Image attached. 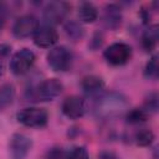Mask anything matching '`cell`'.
Listing matches in <instances>:
<instances>
[{"mask_svg": "<svg viewBox=\"0 0 159 159\" xmlns=\"http://www.w3.org/2000/svg\"><path fill=\"white\" fill-rule=\"evenodd\" d=\"M128 111L127 98L117 92L99 94L96 98L93 112L97 118L101 119H112Z\"/></svg>", "mask_w": 159, "mask_h": 159, "instance_id": "obj_1", "label": "cell"}, {"mask_svg": "<svg viewBox=\"0 0 159 159\" xmlns=\"http://www.w3.org/2000/svg\"><path fill=\"white\" fill-rule=\"evenodd\" d=\"M16 119L20 124L27 128H43L48 122V113L45 108L27 107L17 112Z\"/></svg>", "mask_w": 159, "mask_h": 159, "instance_id": "obj_2", "label": "cell"}, {"mask_svg": "<svg viewBox=\"0 0 159 159\" xmlns=\"http://www.w3.org/2000/svg\"><path fill=\"white\" fill-rule=\"evenodd\" d=\"M47 65L56 72H65L71 68L73 56L66 46H53L47 53Z\"/></svg>", "mask_w": 159, "mask_h": 159, "instance_id": "obj_3", "label": "cell"}, {"mask_svg": "<svg viewBox=\"0 0 159 159\" xmlns=\"http://www.w3.org/2000/svg\"><path fill=\"white\" fill-rule=\"evenodd\" d=\"M71 5L66 1H50L45 5L42 10V17L45 21V25H57L62 22L68 12H70Z\"/></svg>", "mask_w": 159, "mask_h": 159, "instance_id": "obj_4", "label": "cell"}, {"mask_svg": "<svg viewBox=\"0 0 159 159\" xmlns=\"http://www.w3.org/2000/svg\"><path fill=\"white\" fill-rule=\"evenodd\" d=\"M104 60L112 66L125 65L132 57V47L125 42H114L103 52Z\"/></svg>", "mask_w": 159, "mask_h": 159, "instance_id": "obj_5", "label": "cell"}, {"mask_svg": "<svg viewBox=\"0 0 159 159\" xmlns=\"http://www.w3.org/2000/svg\"><path fill=\"white\" fill-rule=\"evenodd\" d=\"M36 61L35 53L29 48H21L14 53L10 60V71L16 76L27 73Z\"/></svg>", "mask_w": 159, "mask_h": 159, "instance_id": "obj_6", "label": "cell"}, {"mask_svg": "<svg viewBox=\"0 0 159 159\" xmlns=\"http://www.w3.org/2000/svg\"><path fill=\"white\" fill-rule=\"evenodd\" d=\"M63 91V84L57 78H47L40 82L34 89V97L37 101L48 102L57 98Z\"/></svg>", "mask_w": 159, "mask_h": 159, "instance_id": "obj_7", "label": "cell"}, {"mask_svg": "<svg viewBox=\"0 0 159 159\" xmlns=\"http://www.w3.org/2000/svg\"><path fill=\"white\" fill-rule=\"evenodd\" d=\"M32 147V140L26 134L14 133L9 140L10 159H26Z\"/></svg>", "mask_w": 159, "mask_h": 159, "instance_id": "obj_8", "label": "cell"}, {"mask_svg": "<svg viewBox=\"0 0 159 159\" xmlns=\"http://www.w3.org/2000/svg\"><path fill=\"white\" fill-rule=\"evenodd\" d=\"M39 20L32 14H25L16 19L12 26V34L17 39H26L34 36L39 29Z\"/></svg>", "mask_w": 159, "mask_h": 159, "instance_id": "obj_9", "label": "cell"}, {"mask_svg": "<svg viewBox=\"0 0 159 159\" xmlns=\"http://www.w3.org/2000/svg\"><path fill=\"white\" fill-rule=\"evenodd\" d=\"M62 113L70 119H80L86 113V102L80 96H68L63 99L61 106Z\"/></svg>", "mask_w": 159, "mask_h": 159, "instance_id": "obj_10", "label": "cell"}, {"mask_svg": "<svg viewBox=\"0 0 159 159\" xmlns=\"http://www.w3.org/2000/svg\"><path fill=\"white\" fill-rule=\"evenodd\" d=\"M58 40V34L53 26L42 25L39 26L34 34V42L37 47L41 48H52Z\"/></svg>", "mask_w": 159, "mask_h": 159, "instance_id": "obj_11", "label": "cell"}, {"mask_svg": "<svg viewBox=\"0 0 159 159\" xmlns=\"http://www.w3.org/2000/svg\"><path fill=\"white\" fill-rule=\"evenodd\" d=\"M103 25L109 30H116L122 24V10L117 4H107L103 9Z\"/></svg>", "mask_w": 159, "mask_h": 159, "instance_id": "obj_12", "label": "cell"}, {"mask_svg": "<svg viewBox=\"0 0 159 159\" xmlns=\"http://www.w3.org/2000/svg\"><path fill=\"white\" fill-rule=\"evenodd\" d=\"M81 87L86 94L92 96V97H98L104 88V81L99 76L87 75L82 78Z\"/></svg>", "mask_w": 159, "mask_h": 159, "instance_id": "obj_13", "label": "cell"}, {"mask_svg": "<svg viewBox=\"0 0 159 159\" xmlns=\"http://www.w3.org/2000/svg\"><path fill=\"white\" fill-rule=\"evenodd\" d=\"M78 19L81 22L84 24H92L97 20L98 17V9L93 2L89 1H83L78 5V11H77Z\"/></svg>", "mask_w": 159, "mask_h": 159, "instance_id": "obj_14", "label": "cell"}, {"mask_svg": "<svg viewBox=\"0 0 159 159\" xmlns=\"http://www.w3.org/2000/svg\"><path fill=\"white\" fill-rule=\"evenodd\" d=\"M63 30L66 36L72 41H80L84 36V29L81 22L76 20H67L63 24Z\"/></svg>", "mask_w": 159, "mask_h": 159, "instance_id": "obj_15", "label": "cell"}, {"mask_svg": "<svg viewBox=\"0 0 159 159\" xmlns=\"http://www.w3.org/2000/svg\"><path fill=\"white\" fill-rule=\"evenodd\" d=\"M15 87L12 83H4L0 86V111L9 107L15 99Z\"/></svg>", "mask_w": 159, "mask_h": 159, "instance_id": "obj_16", "label": "cell"}, {"mask_svg": "<svg viewBox=\"0 0 159 159\" xmlns=\"http://www.w3.org/2000/svg\"><path fill=\"white\" fill-rule=\"evenodd\" d=\"M158 41V26H150L148 30L144 31L142 36V46L145 51H152Z\"/></svg>", "mask_w": 159, "mask_h": 159, "instance_id": "obj_17", "label": "cell"}, {"mask_svg": "<svg viewBox=\"0 0 159 159\" xmlns=\"http://www.w3.org/2000/svg\"><path fill=\"white\" fill-rule=\"evenodd\" d=\"M148 113L143 108H134V109H128L127 112V122L130 124H139L143 123L148 118Z\"/></svg>", "mask_w": 159, "mask_h": 159, "instance_id": "obj_18", "label": "cell"}, {"mask_svg": "<svg viewBox=\"0 0 159 159\" xmlns=\"http://www.w3.org/2000/svg\"><path fill=\"white\" fill-rule=\"evenodd\" d=\"M153 140H154V134L149 129H142L137 132L134 135V142L139 147H148L153 143Z\"/></svg>", "mask_w": 159, "mask_h": 159, "instance_id": "obj_19", "label": "cell"}, {"mask_svg": "<svg viewBox=\"0 0 159 159\" xmlns=\"http://www.w3.org/2000/svg\"><path fill=\"white\" fill-rule=\"evenodd\" d=\"M159 73V66H158V56L154 55L150 57V60L147 62L144 68V75L149 80H157Z\"/></svg>", "mask_w": 159, "mask_h": 159, "instance_id": "obj_20", "label": "cell"}, {"mask_svg": "<svg viewBox=\"0 0 159 159\" xmlns=\"http://www.w3.org/2000/svg\"><path fill=\"white\" fill-rule=\"evenodd\" d=\"M143 109L149 114V113H154L158 111V94L157 93H149V96L145 98L144 102V107Z\"/></svg>", "mask_w": 159, "mask_h": 159, "instance_id": "obj_21", "label": "cell"}, {"mask_svg": "<svg viewBox=\"0 0 159 159\" xmlns=\"http://www.w3.org/2000/svg\"><path fill=\"white\" fill-rule=\"evenodd\" d=\"M43 159H68V154L61 147H52L46 152Z\"/></svg>", "mask_w": 159, "mask_h": 159, "instance_id": "obj_22", "label": "cell"}, {"mask_svg": "<svg viewBox=\"0 0 159 159\" xmlns=\"http://www.w3.org/2000/svg\"><path fill=\"white\" fill-rule=\"evenodd\" d=\"M68 159H89V155L84 147H75L70 152Z\"/></svg>", "mask_w": 159, "mask_h": 159, "instance_id": "obj_23", "label": "cell"}, {"mask_svg": "<svg viewBox=\"0 0 159 159\" xmlns=\"http://www.w3.org/2000/svg\"><path fill=\"white\" fill-rule=\"evenodd\" d=\"M7 14H9V7L5 2L0 1V30L4 27L6 19H7Z\"/></svg>", "mask_w": 159, "mask_h": 159, "instance_id": "obj_24", "label": "cell"}, {"mask_svg": "<svg viewBox=\"0 0 159 159\" xmlns=\"http://www.w3.org/2000/svg\"><path fill=\"white\" fill-rule=\"evenodd\" d=\"M98 159H119L114 153H111V152H102L99 155H98Z\"/></svg>", "mask_w": 159, "mask_h": 159, "instance_id": "obj_25", "label": "cell"}, {"mask_svg": "<svg viewBox=\"0 0 159 159\" xmlns=\"http://www.w3.org/2000/svg\"><path fill=\"white\" fill-rule=\"evenodd\" d=\"M0 73H2V66L0 65Z\"/></svg>", "mask_w": 159, "mask_h": 159, "instance_id": "obj_26", "label": "cell"}]
</instances>
